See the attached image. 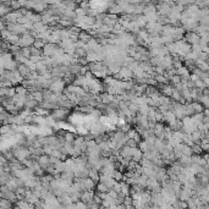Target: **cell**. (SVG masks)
Wrapping results in <instances>:
<instances>
[{
  "instance_id": "cell-24",
  "label": "cell",
  "mask_w": 209,
  "mask_h": 209,
  "mask_svg": "<svg viewBox=\"0 0 209 209\" xmlns=\"http://www.w3.org/2000/svg\"><path fill=\"white\" fill-rule=\"evenodd\" d=\"M11 204H12V202H10L9 199H4V198H1V209H10L12 208L11 207Z\"/></svg>"
},
{
  "instance_id": "cell-8",
  "label": "cell",
  "mask_w": 209,
  "mask_h": 209,
  "mask_svg": "<svg viewBox=\"0 0 209 209\" xmlns=\"http://www.w3.org/2000/svg\"><path fill=\"white\" fill-rule=\"evenodd\" d=\"M107 14L116 15V16H119V15L124 14V10H122V7H121V6H119L117 4H115L112 7H110V9L108 10V12H107Z\"/></svg>"
},
{
  "instance_id": "cell-10",
  "label": "cell",
  "mask_w": 209,
  "mask_h": 209,
  "mask_svg": "<svg viewBox=\"0 0 209 209\" xmlns=\"http://www.w3.org/2000/svg\"><path fill=\"white\" fill-rule=\"evenodd\" d=\"M100 99H102V103L109 105L112 100L115 99V97L112 96V94H109V93H102V94H100Z\"/></svg>"
},
{
  "instance_id": "cell-29",
  "label": "cell",
  "mask_w": 209,
  "mask_h": 209,
  "mask_svg": "<svg viewBox=\"0 0 209 209\" xmlns=\"http://www.w3.org/2000/svg\"><path fill=\"white\" fill-rule=\"evenodd\" d=\"M21 54L25 56L26 59L31 57V48H22L21 49Z\"/></svg>"
},
{
  "instance_id": "cell-14",
  "label": "cell",
  "mask_w": 209,
  "mask_h": 209,
  "mask_svg": "<svg viewBox=\"0 0 209 209\" xmlns=\"http://www.w3.org/2000/svg\"><path fill=\"white\" fill-rule=\"evenodd\" d=\"M141 167H144V169H149V170H154V167H155V165H154V163L152 162V160H148V159H144L143 158V160L141 162Z\"/></svg>"
},
{
  "instance_id": "cell-9",
  "label": "cell",
  "mask_w": 209,
  "mask_h": 209,
  "mask_svg": "<svg viewBox=\"0 0 209 209\" xmlns=\"http://www.w3.org/2000/svg\"><path fill=\"white\" fill-rule=\"evenodd\" d=\"M88 177L92 179L96 183H99V181H100V174H99V171L96 170V169H91V170H89V176H88Z\"/></svg>"
},
{
  "instance_id": "cell-17",
  "label": "cell",
  "mask_w": 209,
  "mask_h": 209,
  "mask_svg": "<svg viewBox=\"0 0 209 209\" xmlns=\"http://www.w3.org/2000/svg\"><path fill=\"white\" fill-rule=\"evenodd\" d=\"M151 147H152V146H149V144L147 143V141H142L138 144V148L141 149V152L143 154L147 153V152H151Z\"/></svg>"
},
{
  "instance_id": "cell-15",
  "label": "cell",
  "mask_w": 209,
  "mask_h": 209,
  "mask_svg": "<svg viewBox=\"0 0 209 209\" xmlns=\"http://www.w3.org/2000/svg\"><path fill=\"white\" fill-rule=\"evenodd\" d=\"M121 193L125 197H128L131 193V186L127 182H121Z\"/></svg>"
},
{
  "instance_id": "cell-27",
  "label": "cell",
  "mask_w": 209,
  "mask_h": 209,
  "mask_svg": "<svg viewBox=\"0 0 209 209\" xmlns=\"http://www.w3.org/2000/svg\"><path fill=\"white\" fill-rule=\"evenodd\" d=\"M75 139H76V136H75L73 132H66L65 133V141L66 142H75Z\"/></svg>"
},
{
  "instance_id": "cell-11",
  "label": "cell",
  "mask_w": 209,
  "mask_h": 209,
  "mask_svg": "<svg viewBox=\"0 0 209 209\" xmlns=\"http://www.w3.org/2000/svg\"><path fill=\"white\" fill-rule=\"evenodd\" d=\"M179 162H180L182 165H183V167H192V157H186V155H182L181 158L179 159Z\"/></svg>"
},
{
  "instance_id": "cell-4",
  "label": "cell",
  "mask_w": 209,
  "mask_h": 209,
  "mask_svg": "<svg viewBox=\"0 0 209 209\" xmlns=\"http://www.w3.org/2000/svg\"><path fill=\"white\" fill-rule=\"evenodd\" d=\"M0 94H1V97L14 98L16 96V87H10V88H2L1 87Z\"/></svg>"
},
{
  "instance_id": "cell-32",
  "label": "cell",
  "mask_w": 209,
  "mask_h": 209,
  "mask_svg": "<svg viewBox=\"0 0 209 209\" xmlns=\"http://www.w3.org/2000/svg\"><path fill=\"white\" fill-rule=\"evenodd\" d=\"M99 209H107V208H103V207H102V208H99Z\"/></svg>"
},
{
  "instance_id": "cell-22",
  "label": "cell",
  "mask_w": 209,
  "mask_h": 209,
  "mask_svg": "<svg viewBox=\"0 0 209 209\" xmlns=\"http://www.w3.org/2000/svg\"><path fill=\"white\" fill-rule=\"evenodd\" d=\"M191 72L188 71V69L185 66V65H182L181 67H179V69L176 70V75H179L180 77H182V76H186V75H190Z\"/></svg>"
},
{
  "instance_id": "cell-23",
  "label": "cell",
  "mask_w": 209,
  "mask_h": 209,
  "mask_svg": "<svg viewBox=\"0 0 209 209\" xmlns=\"http://www.w3.org/2000/svg\"><path fill=\"white\" fill-rule=\"evenodd\" d=\"M112 179H114L116 182L121 181V180H124V175H122V172H121V171L115 170V171H114V174H112Z\"/></svg>"
},
{
  "instance_id": "cell-31",
  "label": "cell",
  "mask_w": 209,
  "mask_h": 209,
  "mask_svg": "<svg viewBox=\"0 0 209 209\" xmlns=\"http://www.w3.org/2000/svg\"><path fill=\"white\" fill-rule=\"evenodd\" d=\"M203 114H204V116H206V117H209V109H206Z\"/></svg>"
},
{
  "instance_id": "cell-26",
  "label": "cell",
  "mask_w": 209,
  "mask_h": 209,
  "mask_svg": "<svg viewBox=\"0 0 209 209\" xmlns=\"http://www.w3.org/2000/svg\"><path fill=\"white\" fill-rule=\"evenodd\" d=\"M45 44H47V43L44 42V41H42V39H36V42H34V44H33V47L37 48V49L43 50V48L45 47Z\"/></svg>"
},
{
  "instance_id": "cell-28",
  "label": "cell",
  "mask_w": 209,
  "mask_h": 209,
  "mask_svg": "<svg viewBox=\"0 0 209 209\" xmlns=\"http://www.w3.org/2000/svg\"><path fill=\"white\" fill-rule=\"evenodd\" d=\"M126 146H127V147H130V148H137V147H138V143H137V142H136L133 138H130L128 141H127Z\"/></svg>"
},
{
  "instance_id": "cell-16",
  "label": "cell",
  "mask_w": 209,
  "mask_h": 209,
  "mask_svg": "<svg viewBox=\"0 0 209 209\" xmlns=\"http://www.w3.org/2000/svg\"><path fill=\"white\" fill-rule=\"evenodd\" d=\"M198 103H201L204 109H209V96H204V94H201L199 96V99H198Z\"/></svg>"
},
{
  "instance_id": "cell-21",
  "label": "cell",
  "mask_w": 209,
  "mask_h": 209,
  "mask_svg": "<svg viewBox=\"0 0 209 209\" xmlns=\"http://www.w3.org/2000/svg\"><path fill=\"white\" fill-rule=\"evenodd\" d=\"M55 169L57 171V174H62L66 171V163L65 162H59L55 165Z\"/></svg>"
},
{
  "instance_id": "cell-30",
  "label": "cell",
  "mask_w": 209,
  "mask_h": 209,
  "mask_svg": "<svg viewBox=\"0 0 209 209\" xmlns=\"http://www.w3.org/2000/svg\"><path fill=\"white\" fill-rule=\"evenodd\" d=\"M146 141H147V143H148L149 146H154L155 142H157V137H155V136H151V137H148Z\"/></svg>"
},
{
  "instance_id": "cell-19",
  "label": "cell",
  "mask_w": 209,
  "mask_h": 209,
  "mask_svg": "<svg viewBox=\"0 0 209 209\" xmlns=\"http://www.w3.org/2000/svg\"><path fill=\"white\" fill-rule=\"evenodd\" d=\"M31 94H32L33 99H36L37 102H39V103H43V102H44V96H43V91H38V92H32Z\"/></svg>"
},
{
  "instance_id": "cell-18",
  "label": "cell",
  "mask_w": 209,
  "mask_h": 209,
  "mask_svg": "<svg viewBox=\"0 0 209 209\" xmlns=\"http://www.w3.org/2000/svg\"><path fill=\"white\" fill-rule=\"evenodd\" d=\"M17 207L20 209H34V206L26 202V201H18L17 202Z\"/></svg>"
},
{
  "instance_id": "cell-20",
  "label": "cell",
  "mask_w": 209,
  "mask_h": 209,
  "mask_svg": "<svg viewBox=\"0 0 209 209\" xmlns=\"http://www.w3.org/2000/svg\"><path fill=\"white\" fill-rule=\"evenodd\" d=\"M28 93H29V92H28V89H26L22 84L16 87V94H20V96H22V97H27Z\"/></svg>"
},
{
  "instance_id": "cell-6",
  "label": "cell",
  "mask_w": 209,
  "mask_h": 209,
  "mask_svg": "<svg viewBox=\"0 0 209 209\" xmlns=\"http://www.w3.org/2000/svg\"><path fill=\"white\" fill-rule=\"evenodd\" d=\"M17 70L20 71V73H21V76L23 77V78H28L33 72L31 71V69L28 67L27 65H25V64H21L18 67H17Z\"/></svg>"
},
{
  "instance_id": "cell-3",
  "label": "cell",
  "mask_w": 209,
  "mask_h": 209,
  "mask_svg": "<svg viewBox=\"0 0 209 209\" xmlns=\"http://www.w3.org/2000/svg\"><path fill=\"white\" fill-rule=\"evenodd\" d=\"M183 41L186 43H188L190 45H199L201 43V36L196 32H187L185 34V38Z\"/></svg>"
},
{
  "instance_id": "cell-1",
  "label": "cell",
  "mask_w": 209,
  "mask_h": 209,
  "mask_svg": "<svg viewBox=\"0 0 209 209\" xmlns=\"http://www.w3.org/2000/svg\"><path fill=\"white\" fill-rule=\"evenodd\" d=\"M133 77H135L133 71L130 67H126V66H122L121 70H120V72L114 76V78L119 80V81H132Z\"/></svg>"
},
{
  "instance_id": "cell-12",
  "label": "cell",
  "mask_w": 209,
  "mask_h": 209,
  "mask_svg": "<svg viewBox=\"0 0 209 209\" xmlns=\"http://www.w3.org/2000/svg\"><path fill=\"white\" fill-rule=\"evenodd\" d=\"M96 190H97L98 193H109V191H110V188H109L107 185L102 183V182L97 183V186H96Z\"/></svg>"
},
{
  "instance_id": "cell-5",
  "label": "cell",
  "mask_w": 209,
  "mask_h": 209,
  "mask_svg": "<svg viewBox=\"0 0 209 209\" xmlns=\"http://www.w3.org/2000/svg\"><path fill=\"white\" fill-rule=\"evenodd\" d=\"M94 199V196H93V192L92 191H84L82 192V195H81V202H83L84 204H88V203H91L92 201Z\"/></svg>"
},
{
  "instance_id": "cell-7",
  "label": "cell",
  "mask_w": 209,
  "mask_h": 209,
  "mask_svg": "<svg viewBox=\"0 0 209 209\" xmlns=\"http://www.w3.org/2000/svg\"><path fill=\"white\" fill-rule=\"evenodd\" d=\"M70 69V72H71V75H73V76H81V69H82V66L81 65H78V64H71L69 66Z\"/></svg>"
},
{
  "instance_id": "cell-13",
  "label": "cell",
  "mask_w": 209,
  "mask_h": 209,
  "mask_svg": "<svg viewBox=\"0 0 209 209\" xmlns=\"http://www.w3.org/2000/svg\"><path fill=\"white\" fill-rule=\"evenodd\" d=\"M34 114L36 115H38V116H42V117H47V116H49L50 115V112L49 110H47V109H44V108H41V107H38L36 110H34Z\"/></svg>"
},
{
  "instance_id": "cell-2",
  "label": "cell",
  "mask_w": 209,
  "mask_h": 209,
  "mask_svg": "<svg viewBox=\"0 0 209 209\" xmlns=\"http://www.w3.org/2000/svg\"><path fill=\"white\" fill-rule=\"evenodd\" d=\"M69 114H70L69 109L57 108V109H55V110H53V112H50V117H52L55 122H61V121H64V120L69 116Z\"/></svg>"
},
{
  "instance_id": "cell-25",
  "label": "cell",
  "mask_w": 209,
  "mask_h": 209,
  "mask_svg": "<svg viewBox=\"0 0 209 209\" xmlns=\"http://www.w3.org/2000/svg\"><path fill=\"white\" fill-rule=\"evenodd\" d=\"M31 56H41V57H43V50L37 49L34 47H31Z\"/></svg>"
}]
</instances>
